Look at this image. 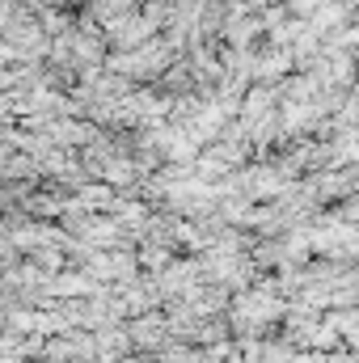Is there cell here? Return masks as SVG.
I'll use <instances>...</instances> for the list:
<instances>
[{
	"instance_id": "1",
	"label": "cell",
	"mask_w": 359,
	"mask_h": 363,
	"mask_svg": "<svg viewBox=\"0 0 359 363\" xmlns=\"http://www.w3.org/2000/svg\"><path fill=\"white\" fill-rule=\"evenodd\" d=\"M0 330H4V313H0Z\"/></svg>"
}]
</instances>
